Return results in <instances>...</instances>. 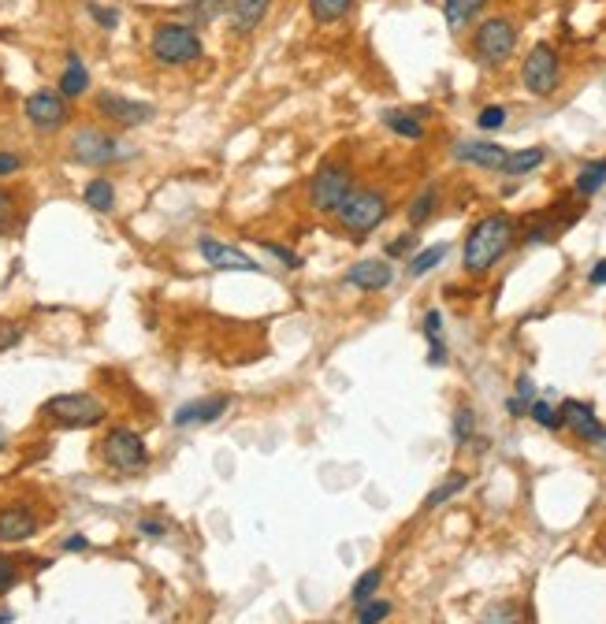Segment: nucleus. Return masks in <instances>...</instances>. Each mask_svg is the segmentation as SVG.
Returning a JSON list of instances; mask_svg holds the SVG:
<instances>
[{"label":"nucleus","instance_id":"72a5a7b5","mask_svg":"<svg viewBox=\"0 0 606 624\" xmlns=\"http://www.w3.org/2000/svg\"><path fill=\"white\" fill-rule=\"evenodd\" d=\"M528 416L540 424V428H547V431H554V428H562V420H558V413H554L551 405L547 402H540V398H532L528 402Z\"/></svg>","mask_w":606,"mask_h":624},{"label":"nucleus","instance_id":"3c124183","mask_svg":"<svg viewBox=\"0 0 606 624\" xmlns=\"http://www.w3.org/2000/svg\"><path fill=\"white\" fill-rule=\"evenodd\" d=\"M15 621V613L12 610H4V606H0V624H12Z\"/></svg>","mask_w":606,"mask_h":624},{"label":"nucleus","instance_id":"2eb2a0df","mask_svg":"<svg viewBox=\"0 0 606 624\" xmlns=\"http://www.w3.org/2000/svg\"><path fill=\"white\" fill-rule=\"evenodd\" d=\"M272 0H227V26L235 38H250L257 34V26L268 19Z\"/></svg>","mask_w":606,"mask_h":624},{"label":"nucleus","instance_id":"5701e85b","mask_svg":"<svg viewBox=\"0 0 606 624\" xmlns=\"http://www.w3.org/2000/svg\"><path fill=\"white\" fill-rule=\"evenodd\" d=\"M606 186V156L603 160H592V164H584L577 175V182H573V190H577V197H595L599 190Z\"/></svg>","mask_w":606,"mask_h":624},{"label":"nucleus","instance_id":"393cba45","mask_svg":"<svg viewBox=\"0 0 606 624\" xmlns=\"http://www.w3.org/2000/svg\"><path fill=\"white\" fill-rule=\"evenodd\" d=\"M179 15H186L190 19V26L198 23H212V19H220V15H227V0H186L183 8H179Z\"/></svg>","mask_w":606,"mask_h":624},{"label":"nucleus","instance_id":"f03ea898","mask_svg":"<svg viewBox=\"0 0 606 624\" xmlns=\"http://www.w3.org/2000/svg\"><path fill=\"white\" fill-rule=\"evenodd\" d=\"M149 52L164 67H186L201 60L205 45H201V34L190 23H157L153 38H149Z\"/></svg>","mask_w":606,"mask_h":624},{"label":"nucleus","instance_id":"8fccbe9b","mask_svg":"<svg viewBox=\"0 0 606 624\" xmlns=\"http://www.w3.org/2000/svg\"><path fill=\"white\" fill-rule=\"evenodd\" d=\"M506 413H510V416H525L528 413V402H521V398L514 394V398L506 402Z\"/></svg>","mask_w":606,"mask_h":624},{"label":"nucleus","instance_id":"c85d7f7f","mask_svg":"<svg viewBox=\"0 0 606 624\" xmlns=\"http://www.w3.org/2000/svg\"><path fill=\"white\" fill-rule=\"evenodd\" d=\"M465 487H469V476H462V472H454L450 480H443L432 494H428V498H424V509L443 506V502H450V498H454V494H458V491H465Z\"/></svg>","mask_w":606,"mask_h":624},{"label":"nucleus","instance_id":"4be33fe9","mask_svg":"<svg viewBox=\"0 0 606 624\" xmlns=\"http://www.w3.org/2000/svg\"><path fill=\"white\" fill-rule=\"evenodd\" d=\"M484 8H488V0H443V15H447L450 30H465Z\"/></svg>","mask_w":606,"mask_h":624},{"label":"nucleus","instance_id":"49530a36","mask_svg":"<svg viewBox=\"0 0 606 624\" xmlns=\"http://www.w3.org/2000/svg\"><path fill=\"white\" fill-rule=\"evenodd\" d=\"M588 283H592V286H606V260H595L592 272H588Z\"/></svg>","mask_w":606,"mask_h":624},{"label":"nucleus","instance_id":"1a4fd4ad","mask_svg":"<svg viewBox=\"0 0 606 624\" xmlns=\"http://www.w3.org/2000/svg\"><path fill=\"white\" fill-rule=\"evenodd\" d=\"M101 454H105V461L116 468V472H142V468L149 465V446H145L142 435L131 428L108 431Z\"/></svg>","mask_w":606,"mask_h":624},{"label":"nucleus","instance_id":"4468645a","mask_svg":"<svg viewBox=\"0 0 606 624\" xmlns=\"http://www.w3.org/2000/svg\"><path fill=\"white\" fill-rule=\"evenodd\" d=\"M38 535V513L27 502H8L0 509V543H27Z\"/></svg>","mask_w":606,"mask_h":624},{"label":"nucleus","instance_id":"c756f323","mask_svg":"<svg viewBox=\"0 0 606 624\" xmlns=\"http://www.w3.org/2000/svg\"><path fill=\"white\" fill-rule=\"evenodd\" d=\"M380 584H383V569L361 572V580H357V584L350 587V602H354V606H361V602H369V598H376Z\"/></svg>","mask_w":606,"mask_h":624},{"label":"nucleus","instance_id":"9b49d317","mask_svg":"<svg viewBox=\"0 0 606 624\" xmlns=\"http://www.w3.org/2000/svg\"><path fill=\"white\" fill-rule=\"evenodd\" d=\"M23 116L30 119V127L45 130V134H56V130L67 123L71 108H67V101L56 90H38V93H30L27 97V104H23Z\"/></svg>","mask_w":606,"mask_h":624},{"label":"nucleus","instance_id":"412c9836","mask_svg":"<svg viewBox=\"0 0 606 624\" xmlns=\"http://www.w3.org/2000/svg\"><path fill=\"white\" fill-rule=\"evenodd\" d=\"M82 201L93 208V212H101V216H108L112 208H116V186H112V179H90L86 182V190H82Z\"/></svg>","mask_w":606,"mask_h":624},{"label":"nucleus","instance_id":"09e8293b","mask_svg":"<svg viewBox=\"0 0 606 624\" xmlns=\"http://www.w3.org/2000/svg\"><path fill=\"white\" fill-rule=\"evenodd\" d=\"M532 390H536V387H532V379H528V376L517 379V398H521V402H532Z\"/></svg>","mask_w":606,"mask_h":624},{"label":"nucleus","instance_id":"58836bf2","mask_svg":"<svg viewBox=\"0 0 606 624\" xmlns=\"http://www.w3.org/2000/svg\"><path fill=\"white\" fill-rule=\"evenodd\" d=\"M413 246H417V231L398 234V238H391V242H387V257H406Z\"/></svg>","mask_w":606,"mask_h":624},{"label":"nucleus","instance_id":"a18cd8bd","mask_svg":"<svg viewBox=\"0 0 606 624\" xmlns=\"http://www.w3.org/2000/svg\"><path fill=\"white\" fill-rule=\"evenodd\" d=\"M439 331H443V312H439V309H428V312H424V335H428V338H439Z\"/></svg>","mask_w":606,"mask_h":624},{"label":"nucleus","instance_id":"f8f14e48","mask_svg":"<svg viewBox=\"0 0 606 624\" xmlns=\"http://www.w3.org/2000/svg\"><path fill=\"white\" fill-rule=\"evenodd\" d=\"M198 253L209 268H216V272H261V264H257L250 253H242L238 246H227L220 238H209V234L198 238Z\"/></svg>","mask_w":606,"mask_h":624},{"label":"nucleus","instance_id":"c03bdc74","mask_svg":"<svg viewBox=\"0 0 606 624\" xmlns=\"http://www.w3.org/2000/svg\"><path fill=\"white\" fill-rule=\"evenodd\" d=\"M23 338V324H0V350H12Z\"/></svg>","mask_w":606,"mask_h":624},{"label":"nucleus","instance_id":"79ce46f5","mask_svg":"<svg viewBox=\"0 0 606 624\" xmlns=\"http://www.w3.org/2000/svg\"><path fill=\"white\" fill-rule=\"evenodd\" d=\"M23 168V156L19 153H8V149H0V179H8V175H19Z\"/></svg>","mask_w":606,"mask_h":624},{"label":"nucleus","instance_id":"4c0bfd02","mask_svg":"<svg viewBox=\"0 0 606 624\" xmlns=\"http://www.w3.org/2000/svg\"><path fill=\"white\" fill-rule=\"evenodd\" d=\"M19 565H15L12 558H0V595H8L12 587H19Z\"/></svg>","mask_w":606,"mask_h":624},{"label":"nucleus","instance_id":"c9c22d12","mask_svg":"<svg viewBox=\"0 0 606 624\" xmlns=\"http://www.w3.org/2000/svg\"><path fill=\"white\" fill-rule=\"evenodd\" d=\"M86 12L93 15V23L105 26V30H116V26H119V12H116V8H108V4H93V0H90V4H86Z\"/></svg>","mask_w":606,"mask_h":624},{"label":"nucleus","instance_id":"e433bc0d","mask_svg":"<svg viewBox=\"0 0 606 624\" xmlns=\"http://www.w3.org/2000/svg\"><path fill=\"white\" fill-rule=\"evenodd\" d=\"M502 123H506V108H502V104H491V108H484V112H480V116H476V127L480 130H499Z\"/></svg>","mask_w":606,"mask_h":624},{"label":"nucleus","instance_id":"de8ad7c7","mask_svg":"<svg viewBox=\"0 0 606 624\" xmlns=\"http://www.w3.org/2000/svg\"><path fill=\"white\" fill-rule=\"evenodd\" d=\"M64 550L67 554H82V550H90V539H86V535H71L64 543Z\"/></svg>","mask_w":606,"mask_h":624},{"label":"nucleus","instance_id":"473e14b6","mask_svg":"<svg viewBox=\"0 0 606 624\" xmlns=\"http://www.w3.org/2000/svg\"><path fill=\"white\" fill-rule=\"evenodd\" d=\"M473 431H476V413L469 409V405H462V409L454 413V442L465 446V442L473 439Z\"/></svg>","mask_w":606,"mask_h":624},{"label":"nucleus","instance_id":"aec40b11","mask_svg":"<svg viewBox=\"0 0 606 624\" xmlns=\"http://www.w3.org/2000/svg\"><path fill=\"white\" fill-rule=\"evenodd\" d=\"M383 127L391 130V134H398V138H406V142H421L424 138L421 116H413L406 108H387L383 112Z\"/></svg>","mask_w":606,"mask_h":624},{"label":"nucleus","instance_id":"bb28decb","mask_svg":"<svg viewBox=\"0 0 606 624\" xmlns=\"http://www.w3.org/2000/svg\"><path fill=\"white\" fill-rule=\"evenodd\" d=\"M350 4H354V0H309V15H313V23L331 26V23H339V19H346Z\"/></svg>","mask_w":606,"mask_h":624},{"label":"nucleus","instance_id":"ddd939ff","mask_svg":"<svg viewBox=\"0 0 606 624\" xmlns=\"http://www.w3.org/2000/svg\"><path fill=\"white\" fill-rule=\"evenodd\" d=\"M558 420L566 424L573 435L588 442H606V424H599V416L588 402H577V398H566L562 409H558Z\"/></svg>","mask_w":606,"mask_h":624},{"label":"nucleus","instance_id":"0eeeda50","mask_svg":"<svg viewBox=\"0 0 606 624\" xmlns=\"http://www.w3.org/2000/svg\"><path fill=\"white\" fill-rule=\"evenodd\" d=\"M350 194H354V171L339 164V160L317 168V175L309 179V205L317 212H339Z\"/></svg>","mask_w":606,"mask_h":624},{"label":"nucleus","instance_id":"423d86ee","mask_svg":"<svg viewBox=\"0 0 606 624\" xmlns=\"http://www.w3.org/2000/svg\"><path fill=\"white\" fill-rule=\"evenodd\" d=\"M517 49V26L506 15H491L476 26L473 34V56L484 67H502Z\"/></svg>","mask_w":606,"mask_h":624},{"label":"nucleus","instance_id":"a211bd4d","mask_svg":"<svg viewBox=\"0 0 606 624\" xmlns=\"http://www.w3.org/2000/svg\"><path fill=\"white\" fill-rule=\"evenodd\" d=\"M454 160L458 164H473V168H484V171H499L506 164V149L495 142H458L454 145Z\"/></svg>","mask_w":606,"mask_h":624},{"label":"nucleus","instance_id":"f3484780","mask_svg":"<svg viewBox=\"0 0 606 624\" xmlns=\"http://www.w3.org/2000/svg\"><path fill=\"white\" fill-rule=\"evenodd\" d=\"M346 283L354 290H365V294H380V290L395 283V268L387 260H357L354 268L346 272Z\"/></svg>","mask_w":606,"mask_h":624},{"label":"nucleus","instance_id":"7ed1b4c3","mask_svg":"<svg viewBox=\"0 0 606 624\" xmlns=\"http://www.w3.org/2000/svg\"><path fill=\"white\" fill-rule=\"evenodd\" d=\"M387 212H391V201L383 190H372V186H354V194L346 197L343 208L335 212L339 223H343V231L350 238H369L383 220H387Z\"/></svg>","mask_w":606,"mask_h":624},{"label":"nucleus","instance_id":"39448f33","mask_svg":"<svg viewBox=\"0 0 606 624\" xmlns=\"http://www.w3.org/2000/svg\"><path fill=\"white\" fill-rule=\"evenodd\" d=\"M41 416H49L60 428H97L105 424V402L97 394H86V390H75V394H56L49 402L41 405Z\"/></svg>","mask_w":606,"mask_h":624},{"label":"nucleus","instance_id":"6ab92c4d","mask_svg":"<svg viewBox=\"0 0 606 624\" xmlns=\"http://www.w3.org/2000/svg\"><path fill=\"white\" fill-rule=\"evenodd\" d=\"M90 90V71H86V64H82L79 52H67V64H64V75H60V97L64 101H75V97H82V93Z\"/></svg>","mask_w":606,"mask_h":624},{"label":"nucleus","instance_id":"f704fd0d","mask_svg":"<svg viewBox=\"0 0 606 624\" xmlns=\"http://www.w3.org/2000/svg\"><path fill=\"white\" fill-rule=\"evenodd\" d=\"M257 249L272 253V257H276L279 264H287V268H302V257H298V253H294L290 246H279V242H268V238H261V242H257Z\"/></svg>","mask_w":606,"mask_h":624},{"label":"nucleus","instance_id":"b1692460","mask_svg":"<svg viewBox=\"0 0 606 624\" xmlns=\"http://www.w3.org/2000/svg\"><path fill=\"white\" fill-rule=\"evenodd\" d=\"M547 160V153H543L540 145H532V149H517V153H506V164H502L499 171H506V175H528V171H536Z\"/></svg>","mask_w":606,"mask_h":624},{"label":"nucleus","instance_id":"a878e982","mask_svg":"<svg viewBox=\"0 0 606 624\" xmlns=\"http://www.w3.org/2000/svg\"><path fill=\"white\" fill-rule=\"evenodd\" d=\"M435 205H439V186H424L421 194L413 197V205H409V227L421 231L424 223L432 220Z\"/></svg>","mask_w":606,"mask_h":624},{"label":"nucleus","instance_id":"603ef678","mask_svg":"<svg viewBox=\"0 0 606 624\" xmlns=\"http://www.w3.org/2000/svg\"><path fill=\"white\" fill-rule=\"evenodd\" d=\"M4 442H8V431H4V424H0V450H4Z\"/></svg>","mask_w":606,"mask_h":624},{"label":"nucleus","instance_id":"37998d69","mask_svg":"<svg viewBox=\"0 0 606 624\" xmlns=\"http://www.w3.org/2000/svg\"><path fill=\"white\" fill-rule=\"evenodd\" d=\"M15 223V201L8 190H0V231H8Z\"/></svg>","mask_w":606,"mask_h":624},{"label":"nucleus","instance_id":"9d476101","mask_svg":"<svg viewBox=\"0 0 606 624\" xmlns=\"http://www.w3.org/2000/svg\"><path fill=\"white\" fill-rule=\"evenodd\" d=\"M97 116H105L108 123L116 127H145L157 119V104L149 101H134V97H123V93H97Z\"/></svg>","mask_w":606,"mask_h":624},{"label":"nucleus","instance_id":"ea45409f","mask_svg":"<svg viewBox=\"0 0 606 624\" xmlns=\"http://www.w3.org/2000/svg\"><path fill=\"white\" fill-rule=\"evenodd\" d=\"M138 535H145V539H164V535H168V524L157 517H145V520H138Z\"/></svg>","mask_w":606,"mask_h":624},{"label":"nucleus","instance_id":"20e7f679","mask_svg":"<svg viewBox=\"0 0 606 624\" xmlns=\"http://www.w3.org/2000/svg\"><path fill=\"white\" fill-rule=\"evenodd\" d=\"M134 156V149L127 142H119L116 134H108L101 127H79L71 134V160L82 168H108Z\"/></svg>","mask_w":606,"mask_h":624},{"label":"nucleus","instance_id":"dca6fc26","mask_svg":"<svg viewBox=\"0 0 606 624\" xmlns=\"http://www.w3.org/2000/svg\"><path fill=\"white\" fill-rule=\"evenodd\" d=\"M227 398L224 394H212V398H198V402H183L172 413L175 428H198V424H216L220 416L227 413Z\"/></svg>","mask_w":606,"mask_h":624},{"label":"nucleus","instance_id":"cd10ccee","mask_svg":"<svg viewBox=\"0 0 606 624\" xmlns=\"http://www.w3.org/2000/svg\"><path fill=\"white\" fill-rule=\"evenodd\" d=\"M447 253H450L447 242H435V246L421 249L417 257H409V275H413V279H417V275H428L432 268H439V264L447 260Z\"/></svg>","mask_w":606,"mask_h":624},{"label":"nucleus","instance_id":"2f4dec72","mask_svg":"<svg viewBox=\"0 0 606 624\" xmlns=\"http://www.w3.org/2000/svg\"><path fill=\"white\" fill-rule=\"evenodd\" d=\"M480 624H525V617H521V610H517V606H510V602H499V606H488V610H484Z\"/></svg>","mask_w":606,"mask_h":624},{"label":"nucleus","instance_id":"7c9ffc66","mask_svg":"<svg viewBox=\"0 0 606 624\" xmlns=\"http://www.w3.org/2000/svg\"><path fill=\"white\" fill-rule=\"evenodd\" d=\"M391 602L387 598H369V602H361L357 606V624H383L387 617H391Z\"/></svg>","mask_w":606,"mask_h":624},{"label":"nucleus","instance_id":"a19ab883","mask_svg":"<svg viewBox=\"0 0 606 624\" xmlns=\"http://www.w3.org/2000/svg\"><path fill=\"white\" fill-rule=\"evenodd\" d=\"M447 361H450L447 342H443V338H428V364L439 368V364H447Z\"/></svg>","mask_w":606,"mask_h":624},{"label":"nucleus","instance_id":"f257e3e1","mask_svg":"<svg viewBox=\"0 0 606 624\" xmlns=\"http://www.w3.org/2000/svg\"><path fill=\"white\" fill-rule=\"evenodd\" d=\"M517 238V220L506 216V212H491L484 220L476 223L469 238H465L462 249V268L469 275H488L495 264H499Z\"/></svg>","mask_w":606,"mask_h":624},{"label":"nucleus","instance_id":"6e6552de","mask_svg":"<svg viewBox=\"0 0 606 624\" xmlns=\"http://www.w3.org/2000/svg\"><path fill=\"white\" fill-rule=\"evenodd\" d=\"M521 82H525V90L532 97H551L558 90V82H562V60H558V52L547 41L528 49L525 64H521Z\"/></svg>","mask_w":606,"mask_h":624}]
</instances>
